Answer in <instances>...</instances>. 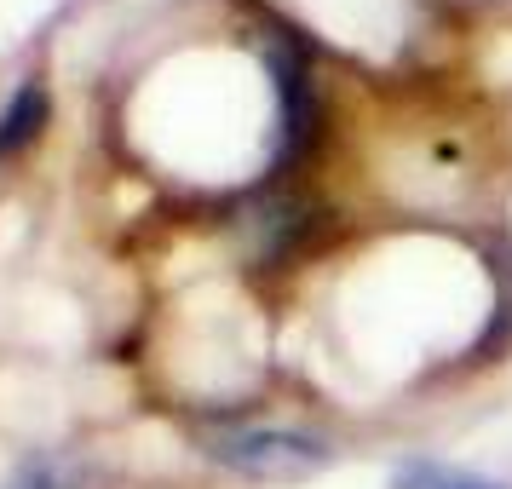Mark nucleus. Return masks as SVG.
Here are the masks:
<instances>
[{
	"label": "nucleus",
	"mask_w": 512,
	"mask_h": 489,
	"mask_svg": "<svg viewBox=\"0 0 512 489\" xmlns=\"http://www.w3.org/2000/svg\"><path fill=\"white\" fill-rule=\"evenodd\" d=\"M41 121H47V93H41L35 81H24V87H18V98L6 104V116H0V156L24 150V144L41 133Z\"/></svg>",
	"instance_id": "nucleus-3"
},
{
	"label": "nucleus",
	"mask_w": 512,
	"mask_h": 489,
	"mask_svg": "<svg viewBox=\"0 0 512 489\" xmlns=\"http://www.w3.org/2000/svg\"><path fill=\"white\" fill-rule=\"evenodd\" d=\"M0 489H75V472L58 455H29Z\"/></svg>",
	"instance_id": "nucleus-4"
},
{
	"label": "nucleus",
	"mask_w": 512,
	"mask_h": 489,
	"mask_svg": "<svg viewBox=\"0 0 512 489\" xmlns=\"http://www.w3.org/2000/svg\"><path fill=\"white\" fill-rule=\"evenodd\" d=\"M397 489H489V484L455 478V472H443V466H403V472H397Z\"/></svg>",
	"instance_id": "nucleus-5"
},
{
	"label": "nucleus",
	"mask_w": 512,
	"mask_h": 489,
	"mask_svg": "<svg viewBox=\"0 0 512 489\" xmlns=\"http://www.w3.org/2000/svg\"><path fill=\"white\" fill-rule=\"evenodd\" d=\"M271 75H277V93H282V150L294 156L311 139V121H317L311 81H305V58L294 52V41H277L271 47Z\"/></svg>",
	"instance_id": "nucleus-2"
},
{
	"label": "nucleus",
	"mask_w": 512,
	"mask_h": 489,
	"mask_svg": "<svg viewBox=\"0 0 512 489\" xmlns=\"http://www.w3.org/2000/svg\"><path fill=\"white\" fill-rule=\"evenodd\" d=\"M213 455L248 478H305L328 466V443L311 432H288V426H231L213 438Z\"/></svg>",
	"instance_id": "nucleus-1"
}]
</instances>
